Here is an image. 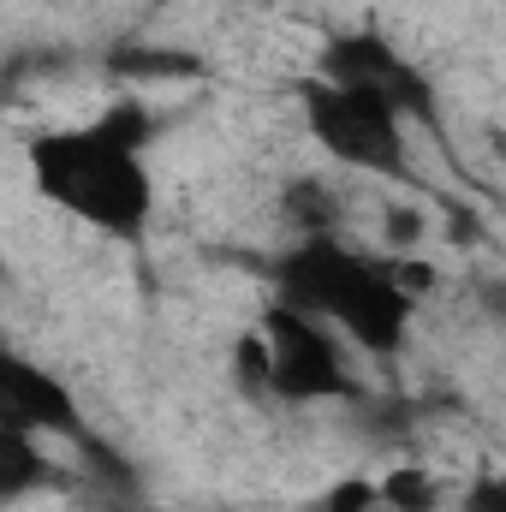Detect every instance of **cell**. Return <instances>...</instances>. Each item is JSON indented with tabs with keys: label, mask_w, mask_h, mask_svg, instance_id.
Wrapping results in <instances>:
<instances>
[{
	"label": "cell",
	"mask_w": 506,
	"mask_h": 512,
	"mask_svg": "<svg viewBox=\"0 0 506 512\" xmlns=\"http://www.w3.org/2000/svg\"><path fill=\"white\" fill-rule=\"evenodd\" d=\"M149 108L143 102H108L90 126H60L36 131L24 161H30V185L66 209L72 221L137 245L149 233L155 215V179H149Z\"/></svg>",
	"instance_id": "6da1fadb"
},
{
	"label": "cell",
	"mask_w": 506,
	"mask_h": 512,
	"mask_svg": "<svg viewBox=\"0 0 506 512\" xmlns=\"http://www.w3.org/2000/svg\"><path fill=\"white\" fill-rule=\"evenodd\" d=\"M54 465L42 453V435H24V429H0V507L6 501H24L36 489H48Z\"/></svg>",
	"instance_id": "52a82bcc"
},
{
	"label": "cell",
	"mask_w": 506,
	"mask_h": 512,
	"mask_svg": "<svg viewBox=\"0 0 506 512\" xmlns=\"http://www.w3.org/2000/svg\"><path fill=\"white\" fill-rule=\"evenodd\" d=\"M0 429H24V435H78L84 441V411L72 399V387L60 382L48 364L0 346Z\"/></svg>",
	"instance_id": "8992f818"
},
{
	"label": "cell",
	"mask_w": 506,
	"mask_h": 512,
	"mask_svg": "<svg viewBox=\"0 0 506 512\" xmlns=\"http://www.w3.org/2000/svg\"><path fill=\"white\" fill-rule=\"evenodd\" d=\"M239 364L251 387L286 399V405H316V399H346L352 393V370L346 352L334 346L328 322L292 310V304H268L256 334H245Z\"/></svg>",
	"instance_id": "3957f363"
},
{
	"label": "cell",
	"mask_w": 506,
	"mask_h": 512,
	"mask_svg": "<svg viewBox=\"0 0 506 512\" xmlns=\"http://www.w3.org/2000/svg\"><path fill=\"white\" fill-rule=\"evenodd\" d=\"M316 78L340 84V90H358V96H376L381 108H393L399 120L435 126V90H429V78L381 30H334L322 42V54H316Z\"/></svg>",
	"instance_id": "5b68a950"
},
{
	"label": "cell",
	"mask_w": 506,
	"mask_h": 512,
	"mask_svg": "<svg viewBox=\"0 0 506 512\" xmlns=\"http://www.w3.org/2000/svg\"><path fill=\"white\" fill-rule=\"evenodd\" d=\"M298 108H304L310 137L334 161H346L358 173H381V179H399L405 173V120L393 108H381L376 96H358V90L304 78L298 84Z\"/></svg>",
	"instance_id": "277c9868"
},
{
	"label": "cell",
	"mask_w": 506,
	"mask_h": 512,
	"mask_svg": "<svg viewBox=\"0 0 506 512\" xmlns=\"http://www.w3.org/2000/svg\"><path fill=\"white\" fill-rule=\"evenodd\" d=\"M381 507L387 512H435L441 507V489H435V477L429 471H417V465H399V471H387L376 483Z\"/></svg>",
	"instance_id": "9c48e42d"
},
{
	"label": "cell",
	"mask_w": 506,
	"mask_h": 512,
	"mask_svg": "<svg viewBox=\"0 0 506 512\" xmlns=\"http://www.w3.org/2000/svg\"><path fill=\"white\" fill-rule=\"evenodd\" d=\"M274 286L280 304L340 328L370 358H393L417 316V292L405 286V274L393 262L352 251L334 233H304L286 256H274Z\"/></svg>",
	"instance_id": "7a4b0ae2"
},
{
	"label": "cell",
	"mask_w": 506,
	"mask_h": 512,
	"mask_svg": "<svg viewBox=\"0 0 506 512\" xmlns=\"http://www.w3.org/2000/svg\"><path fill=\"white\" fill-rule=\"evenodd\" d=\"M286 215H292L298 239L304 233H334V191L316 185V179H298V185H286Z\"/></svg>",
	"instance_id": "30bf717a"
},
{
	"label": "cell",
	"mask_w": 506,
	"mask_h": 512,
	"mask_svg": "<svg viewBox=\"0 0 506 512\" xmlns=\"http://www.w3.org/2000/svg\"><path fill=\"white\" fill-rule=\"evenodd\" d=\"M316 512H381V495L370 477H340L322 501H316Z\"/></svg>",
	"instance_id": "8fae6325"
},
{
	"label": "cell",
	"mask_w": 506,
	"mask_h": 512,
	"mask_svg": "<svg viewBox=\"0 0 506 512\" xmlns=\"http://www.w3.org/2000/svg\"><path fill=\"white\" fill-rule=\"evenodd\" d=\"M459 512H506V483L495 477V471L471 477V489L459 495Z\"/></svg>",
	"instance_id": "7c38bea8"
},
{
	"label": "cell",
	"mask_w": 506,
	"mask_h": 512,
	"mask_svg": "<svg viewBox=\"0 0 506 512\" xmlns=\"http://www.w3.org/2000/svg\"><path fill=\"white\" fill-rule=\"evenodd\" d=\"M108 66H114L120 78H161V84H173V78H203V72H209L197 54H185V48H149V42H120V48L108 54Z\"/></svg>",
	"instance_id": "ba28073f"
}]
</instances>
